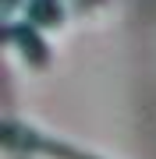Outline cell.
I'll return each instance as SVG.
<instances>
[{
  "label": "cell",
  "instance_id": "6da1fadb",
  "mask_svg": "<svg viewBox=\"0 0 156 159\" xmlns=\"http://www.w3.org/2000/svg\"><path fill=\"white\" fill-rule=\"evenodd\" d=\"M25 18L35 25V29H50V25H57L64 11L57 0H32V4H25Z\"/></svg>",
  "mask_w": 156,
  "mask_h": 159
}]
</instances>
